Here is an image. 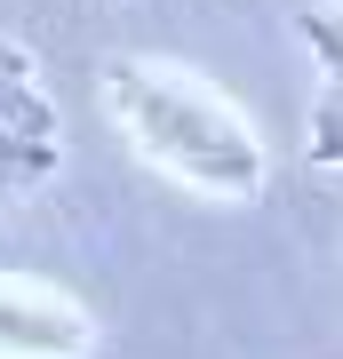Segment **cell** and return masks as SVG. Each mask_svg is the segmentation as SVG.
I'll list each match as a JSON object with an SVG mask.
<instances>
[{"instance_id":"obj_1","label":"cell","mask_w":343,"mask_h":359,"mask_svg":"<svg viewBox=\"0 0 343 359\" xmlns=\"http://www.w3.org/2000/svg\"><path fill=\"white\" fill-rule=\"evenodd\" d=\"M104 112L136 144L144 168L176 176L200 200L248 208L264 192V176H271L255 120L231 96H216L191 65H168V56H104Z\"/></svg>"},{"instance_id":"obj_2","label":"cell","mask_w":343,"mask_h":359,"mask_svg":"<svg viewBox=\"0 0 343 359\" xmlns=\"http://www.w3.org/2000/svg\"><path fill=\"white\" fill-rule=\"evenodd\" d=\"M96 311L48 280L0 271V359H96Z\"/></svg>"},{"instance_id":"obj_3","label":"cell","mask_w":343,"mask_h":359,"mask_svg":"<svg viewBox=\"0 0 343 359\" xmlns=\"http://www.w3.org/2000/svg\"><path fill=\"white\" fill-rule=\"evenodd\" d=\"M0 128H32V136H64L56 96L40 88V65L0 32Z\"/></svg>"},{"instance_id":"obj_4","label":"cell","mask_w":343,"mask_h":359,"mask_svg":"<svg viewBox=\"0 0 343 359\" xmlns=\"http://www.w3.org/2000/svg\"><path fill=\"white\" fill-rule=\"evenodd\" d=\"M64 160V136H32V128H0V200H16L25 184L56 176Z\"/></svg>"},{"instance_id":"obj_5","label":"cell","mask_w":343,"mask_h":359,"mask_svg":"<svg viewBox=\"0 0 343 359\" xmlns=\"http://www.w3.org/2000/svg\"><path fill=\"white\" fill-rule=\"evenodd\" d=\"M311 168H335V88L311 104Z\"/></svg>"}]
</instances>
